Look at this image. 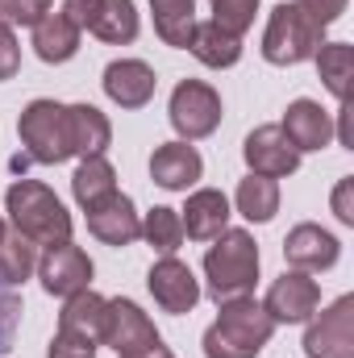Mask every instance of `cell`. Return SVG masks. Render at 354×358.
I'll return each mask as SVG.
<instances>
[{
  "mask_svg": "<svg viewBox=\"0 0 354 358\" xmlns=\"http://www.w3.org/2000/svg\"><path fill=\"white\" fill-rule=\"evenodd\" d=\"M4 208L13 221V234L29 238L34 246H55V242H71V213L63 208V200L38 183V179H13L4 192Z\"/></svg>",
  "mask_w": 354,
  "mask_h": 358,
  "instance_id": "6da1fadb",
  "label": "cell"
},
{
  "mask_svg": "<svg viewBox=\"0 0 354 358\" xmlns=\"http://www.w3.org/2000/svg\"><path fill=\"white\" fill-rule=\"evenodd\" d=\"M217 321L204 329V358H259L275 334V321L255 296H238L217 304Z\"/></svg>",
  "mask_w": 354,
  "mask_h": 358,
  "instance_id": "7a4b0ae2",
  "label": "cell"
},
{
  "mask_svg": "<svg viewBox=\"0 0 354 358\" xmlns=\"http://www.w3.org/2000/svg\"><path fill=\"white\" fill-rule=\"evenodd\" d=\"M204 279H208V296L217 304L250 296L259 283V246L246 229H225L213 238L208 255H204Z\"/></svg>",
  "mask_w": 354,
  "mask_h": 358,
  "instance_id": "3957f363",
  "label": "cell"
},
{
  "mask_svg": "<svg viewBox=\"0 0 354 358\" xmlns=\"http://www.w3.org/2000/svg\"><path fill=\"white\" fill-rule=\"evenodd\" d=\"M17 134H21V146L34 163H46V167H59L67 163L76 150H71V121H67V104L59 100H29L17 117Z\"/></svg>",
  "mask_w": 354,
  "mask_h": 358,
  "instance_id": "277c9868",
  "label": "cell"
},
{
  "mask_svg": "<svg viewBox=\"0 0 354 358\" xmlns=\"http://www.w3.org/2000/svg\"><path fill=\"white\" fill-rule=\"evenodd\" d=\"M325 42V29H317L296 4H275L263 29V59L275 67H300L317 55V46Z\"/></svg>",
  "mask_w": 354,
  "mask_h": 358,
  "instance_id": "5b68a950",
  "label": "cell"
},
{
  "mask_svg": "<svg viewBox=\"0 0 354 358\" xmlns=\"http://www.w3.org/2000/svg\"><path fill=\"white\" fill-rule=\"evenodd\" d=\"M167 117L176 125L179 142H200V138L217 134V125H221V96L204 80H179L171 92V104H167Z\"/></svg>",
  "mask_w": 354,
  "mask_h": 358,
  "instance_id": "8992f818",
  "label": "cell"
},
{
  "mask_svg": "<svg viewBox=\"0 0 354 358\" xmlns=\"http://www.w3.org/2000/svg\"><path fill=\"white\" fill-rule=\"evenodd\" d=\"M304 355L309 358H354V296H338L325 313L309 317Z\"/></svg>",
  "mask_w": 354,
  "mask_h": 358,
  "instance_id": "52a82bcc",
  "label": "cell"
},
{
  "mask_svg": "<svg viewBox=\"0 0 354 358\" xmlns=\"http://www.w3.org/2000/svg\"><path fill=\"white\" fill-rule=\"evenodd\" d=\"M163 338H159V329H155V321L134 304V300H108V308H104V329H100V346H108V350H117V358H129V355H142V350H150V346H159Z\"/></svg>",
  "mask_w": 354,
  "mask_h": 358,
  "instance_id": "ba28073f",
  "label": "cell"
},
{
  "mask_svg": "<svg viewBox=\"0 0 354 358\" xmlns=\"http://www.w3.org/2000/svg\"><path fill=\"white\" fill-rule=\"evenodd\" d=\"M317 308H321V283L309 271H283L267 287L263 313L275 325H304Z\"/></svg>",
  "mask_w": 354,
  "mask_h": 358,
  "instance_id": "9c48e42d",
  "label": "cell"
},
{
  "mask_svg": "<svg viewBox=\"0 0 354 358\" xmlns=\"http://www.w3.org/2000/svg\"><path fill=\"white\" fill-rule=\"evenodd\" d=\"M92 259L76 246V242H55V246H42L38 255V279L50 296H76L92 283Z\"/></svg>",
  "mask_w": 354,
  "mask_h": 358,
  "instance_id": "30bf717a",
  "label": "cell"
},
{
  "mask_svg": "<svg viewBox=\"0 0 354 358\" xmlns=\"http://www.w3.org/2000/svg\"><path fill=\"white\" fill-rule=\"evenodd\" d=\"M242 159H246L250 176H267V179H288V176H296V167H300V150L283 138L279 125L250 129L246 142H242Z\"/></svg>",
  "mask_w": 354,
  "mask_h": 358,
  "instance_id": "8fae6325",
  "label": "cell"
},
{
  "mask_svg": "<svg viewBox=\"0 0 354 358\" xmlns=\"http://www.w3.org/2000/svg\"><path fill=\"white\" fill-rule=\"evenodd\" d=\"M146 287H150L155 304H159L163 313H171V317L192 313V308H196V300H200V279L192 275L187 263H179L176 255H163V259L150 267Z\"/></svg>",
  "mask_w": 354,
  "mask_h": 358,
  "instance_id": "7c38bea8",
  "label": "cell"
},
{
  "mask_svg": "<svg viewBox=\"0 0 354 358\" xmlns=\"http://www.w3.org/2000/svg\"><path fill=\"white\" fill-rule=\"evenodd\" d=\"M88 234L104 246H134L142 238V213L125 192H113L88 208Z\"/></svg>",
  "mask_w": 354,
  "mask_h": 358,
  "instance_id": "4fadbf2b",
  "label": "cell"
},
{
  "mask_svg": "<svg viewBox=\"0 0 354 358\" xmlns=\"http://www.w3.org/2000/svg\"><path fill=\"white\" fill-rule=\"evenodd\" d=\"M100 84H104V96L117 108H146L155 100V88H159L155 67L142 63V59H117V63H108Z\"/></svg>",
  "mask_w": 354,
  "mask_h": 358,
  "instance_id": "5bb4252c",
  "label": "cell"
},
{
  "mask_svg": "<svg viewBox=\"0 0 354 358\" xmlns=\"http://www.w3.org/2000/svg\"><path fill=\"white\" fill-rule=\"evenodd\" d=\"M338 255H342V242L330 234V229H321V225H313V221H304V225H296L288 238H283V259H288V267L292 271H330L338 263Z\"/></svg>",
  "mask_w": 354,
  "mask_h": 358,
  "instance_id": "9a60e30c",
  "label": "cell"
},
{
  "mask_svg": "<svg viewBox=\"0 0 354 358\" xmlns=\"http://www.w3.org/2000/svg\"><path fill=\"white\" fill-rule=\"evenodd\" d=\"M279 129H283V138H288L300 155H309V150H325V146L334 142V117H330L317 100H309V96H300V100L288 104Z\"/></svg>",
  "mask_w": 354,
  "mask_h": 358,
  "instance_id": "2e32d148",
  "label": "cell"
},
{
  "mask_svg": "<svg viewBox=\"0 0 354 358\" xmlns=\"http://www.w3.org/2000/svg\"><path fill=\"white\" fill-rule=\"evenodd\" d=\"M179 221H183V238L192 242H213L217 234L229 229V196L217 192V187H200L187 196V204L179 208Z\"/></svg>",
  "mask_w": 354,
  "mask_h": 358,
  "instance_id": "e0dca14e",
  "label": "cell"
},
{
  "mask_svg": "<svg viewBox=\"0 0 354 358\" xmlns=\"http://www.w3.org/2000/svg\"><path fill=\"white\" fill-rule=\"evenodd\" d=\"M204 176V159L192 142H163L150 155V179L167 192H187L196 179Z\"/></svg>",
  "mask_w": 354,
  "mask_h": 358,
  "instance_id": "ac0fdd59",
  "label": "cell"
},
{
  "mask_svg": "<svg viewBox=\"0 0 354 358\" xmlns=\"http://www.w3.org/2000/svg\"><path fill=\"white\" fill-rule=\"evenodd\" d=\"M183 50H192L196 63H204L213 71H225V67H234L242 59V38L229 34V29H221L217 21H196Z\"/></svg>",
  "mask_w": 354,
  "mask_h": 358,
  "instance_id": "d6986e66",
  "label": "cell"
},
{
  "mask_svg": "<svg viewBox=\"0 0 354 358\" xmlns=\"http://www.w3.org/2000/svg\"><path fill=\"white\" fill-rule=\"evenodd\" d=\"M67 121H71V150L80 159L104 155L113 142V125L96 104H67Z\"/></svg>",
  "mask_w": 354,
  "mask_h": 358,
  "instance_id": "ffe728a7",
  "label": "cell"
},
{
  "mask_svg": "<svg viewBox=\"0 0 354 358\" xmlns=\"http://www.w3.org/2000/svg\"><path fill=\"white\" fill-rule=\"evenodd\" d=\"M80 50V29L63 17V13H46L34 25V55L42 63H67Z\"/></svg>",
  "mask_w": 354,
  "mask_h": 358,
  "instance_id": "44dd1931",
  "label": "cell"
},
{
  "mask_svg": "<svg viewBox=\"0 0 354 358\" xmlns=\"http://www.w3.org/2000/svg\"><path fill=\"white\" fill-rule=\"evenodd\" d=\"M104 308H108V300H104V296H96L92 287H84V292H76V296H67V300H63L59 329H67V334H80V338H88V342H96V346H100Z\"/></svg>",
  "mask_w": 354,
  "mask_h": 358,
  "instance_id": "7402d4cb",
  "label": "cell"
},
{
  "mask_svg": "<svg viewBox=\"0 0 354 358\" xmlns=\"http://www.w3.org/2000/svg\"><path fill=\"white\" fill-rule=\"evenodd\" d=\"M113 192H117V171H113V163H108L104 155L80 159V167H76V176H71V196H76V204L88 213L92 204H100V200L113 196Z\"/></svg>",
  "mask_w": 354,
  "mask_h": 358,
  "instance_id": "603a6c76",
  "label": "cell"
},
{
  "mask_svg": "<svg viewBox=\"0 0 354 358\" xmlns=\"http://www.w3.org/2000/svg\"><path fill=\"white\" fill-rule=\"evenodd\" d=\"M313 63H317V76H321V84L330 88V96H338V104L351 100V80H354L351 42H321L317 55H313Z\"/></svg>",
  "mask_w": 354,
  "mask_h": 358,
  "instance_id": "cb8c5ba5",
  "label": "cell"
},
{
  "mask_svg": "<svg viewBox=\"0 0 354 358\" xmlns=\"http://www.w3.org/2000/svg\"><path fill=\"white\" fill-rule=\"evenodd\" d=\"M234 204L246 221L255 225H267L275 213H279V179H267V176H246L234 192Z\"/></svg>",
  "mask_w": 354,
  "mask_h": 358,
  "instance_id": "d4e9b609",
  "label": "cell"
},
{
  "mask_svg": "<svg viewBox=\"0 0 354 358\" xmlns=\"http://www.w3.org/2000/svg\"><path fill=\"white\" fill-rule=\"evenodd\" d=\"M138 29H142V21H138L134 0H104L100 4V17H96V25H92L88 34H96L108 46H129L138 38Z\"/></svg>",
  "mask_w": 354,
  "mask_h": 358,
  "instance_id": "484cf974",
  "label": "cell"
},
{
  "mask_svg": "<svg viewBox=\"0 0 354 358\" xmlns=\"http://www.w3.org/2000/svg\"><path fill=\"white\" fill-rule=\"evenodd\" d=\"M150 8H155V34L167 46L183 50L196 25V0H150Z\"/></svg>",
  "mask_w": 354,
  "mask_h": 358,
  "instance_id": "4316f807",
  "label": "cell"
},
{
  "mask_svg": "<svg viewBox=\"0 0 354 358\" xmlns=\"http://www.w3.org/2000/svg\"><path fill=\"white\" fill-rule=\"evenodd\" d=\"M38 271V246L21 234H4L0 238V279L4 283H25Z\"/></svg>",
  "mask_w": 354,
  "mask_h": 358,
  "instance_id": "83f0119b",
  "label": "cell"
},
{
  "mask_svg": "<svg viewBox=\"0 0 354 358\" xmlns=\"http://www.w3.org/2000/svg\"><path fill=\"white\" fill-rule=\"evenodd\" d=\"M142 238L159 250V255H176L183 246V221H179L176 208L167 204H155L146 217H142Z\"/></svg>",
  "mask_w": 354,
  "mask_h": 358,
  "instance_id": "f1b7e54d",
  "label": "cell"
},
{
  "mask_svg": "<svg viewBox=\"0 0 354 358\" xmlns=\"http://www.w3.org/2000/svg\"><path fill=\"white\" fill-rule=\"evenodd\" d=\"M208 8H213V21H217L221 29H229V34L242 38V34L255 25L259 0H208Z\"/></svg>",
  "mask_w": 354,
  "mask_h": 358,
  "instance_id": "f546056e",
  "label": "cell"
},
{
  "mask_svg": "<svg viewBox=\"0 0 354 358\" xmlns=\"http://www.w3.org/2000/svg\"><path fill=\"white\" fill-rule=\"evenodd\" d=\"M46 13H55V0H0V21L4 25H38Z\"/></svg>",
  "mask_w": 354,
  "mask_h": 358,
  "instance_id": "4dcf8cb0",
  "label": "cell"
},
{
  "mask_svg": "<svg viewBox=\"0 0 354 358\" xmlns=\"http://www.w3.org/2000/svg\"><path fill=\"white\" fill-rule=\"evenodd\" d=\"M17 325H21V296H17V287H13V283H4V279H0V355L13 346Z\"/></svg>",
  "mask_w": 354,
  "mask_h": 358,
  "instance_id": "1f68e13d",
  "label": "cell"
},
{
  "mask_svg": "<svg viewBox=\"0 0 354 358\" xmlns=\"http://www.w3.org/2000/svg\"><path fill=\"white\" fill-rule=\"evenodd\" d=\"M292 4H296V8L317 25V29H330V25L346 13V4H351V0H292Z\"/></svg>",
  "mask_w": 354,
  "mask_h": 358,
  "instance_id": "d6a6232c",
  "label": "cell"
},
{
  "mask_svg": "<svg viewBox=\"0 0 354 358\" xmlns=\"http://www.w3.org/2000/svg\"><path fill=\"white\" fill-rule=\"evenodd\" d=\"M46 358H96V342L80 338V334L59 329V334L50 338V350H46Z\"/></svg>",
  "mask_w": 354,
  "mask_h": 358,
  "instance_id": "836d02e7",
  "label": "cell"
},
{
  "mask_svg": "<svg viewBox=\"0 0 354 358\" xmlns=\"http://www.w3.org/2000/svg\"><path fill=\"white\" fill-rule=\"evenodd\" d=\"M17 71H21V42H17L13 25H4V21H0V84H4V80H13Z\"/></svg>",
  "mask_w": 354,
  "mask_h": 358,
  "instance_id": "e575fe53",
  "label": "cell"
},
{
  "mask_svg": "<svg viewBox=\"0 0 354 358\" xmlns=\"http://www.w3.org/2000/svg\"><path fill=\"white\" fill-rule=\"evenodd\" d=\"M100 4H104V0H63V17H67V21L84 34V29H92V25H96Z\"/></svg>",
  "mask_w": 354,
  "mask_h": 358,
  "instance_id": "d590c367",
  "label": "cell"
},
{
  "mask_svg": "<svg viewBox=\"0 0 354 358\" xmlns=\"http://www.w3.org/2000/svg\"><path fill=\"white\" fill-rule=\"evenodd\" d=\"M351 192H354V179H338V187H334V217L342 221V225H354V204H351Z\"/></svg>",
  "mask_w": 354,
  "mask_h": 358,
  "instance_id": "8d00e7d4",
  "label": "cell"
},
{
  "mask_svg": "<svg viewBox=\"0 0 354 358\" xmlns=\"http://www.w3.org/2000/svg\"><path fill=\"white\" fill-rule=\"evenodd\" d=\"M129 358H176V355H171V350L159 342V346H150V350H142V355H129Z\"/></svg>",
  "mask_w": 354,
  "mask_h": 358,
  "instance_id": "74e56055",
  "label": "cell"
},
{
  "mask_svg": "<svg viewBox=\"0 0 354 358\" xmlns=\"http://www.w3.org/2000/svg\"><path fill=\"white\" fill-rule=\"evenodd\" d=\"M4 234H8V229H4V217H0V238H4Z\"/></svg>",
  "mask_w": 354,
  "mask_h": 358,
  "instance_id": "f35d334b",
  "label": "cell"
}]
</instances>
